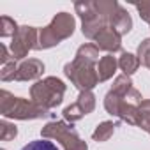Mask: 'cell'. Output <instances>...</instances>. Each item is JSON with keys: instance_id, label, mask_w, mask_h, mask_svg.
<instances>
[{"instance_id": "cell-1", "label": "cell", "mask_w": 150, "mask_h": 150, "mask_svg": "<svg viewBox=\"0 0 150 150\" xmlns=\"http://www.w3.org/2000/svg\"><path fill=\"white\" fill-rule=\"evenodd\" d=\"M120 4L117 0H81L74 4L76 14L81 18V34L87 39L96 41V37L110 27L111 16L117 13Z\"/></svg>"}, {"instance_id": "cell-2", "label": "cell", "mask_w": 150, "mask_h": 150, "mask_svg": "<svg viewBox=\"0 0 150 150\" xmlns=\"http://www.w3.org/2000/svg\"><path fill=\"white\" fill-rule=\"evenodd\" d=\"M0 115L4 118H14V120H37V118H46L50 113L32 99L14 97L11 92L2 90L0 92Z\"/></svg>"}, {"instance_id": "cell-3", "label": "cell", "mask_w": 150, "mask_h": 150, "mask_svg": "<svg viewBox=\"0 0 150 150\" xmlns=\"http://www.w3.org/2000/svg\"><path fill=\"white\" fill-rule=\"evenodd\" d=\"M64 74L71 80V83L80 92L92 90L99 83L97 62L90 60V58H85V57H81L78 53H76V57H74L72 62L64 65Z\"/></svg>"}, {"instance_id": "cell-4", "label": "cell", "mask_w": 150, "mask_h": 150, "mask_svg": "<svg viewBox=\"0 0 150 150\" xmlns=\"http://www.w3.org/2000/svg\"><path fill=\"white\" fill-rule=\"evenodd\" d=\"M76 28V20L72 14L62 11L55 14L50 25L39 28V50H50L60 44L64 39L71 37Z\"/></svg>"}, {"instance_id": "cell-5", "label": "cell", "mask_w": 150, "mask_h": 150, "mask_svg": "<svg viewBox=\"0 0 150 150\" xmlns=\"http://www.w3.org/2000/svg\"><path fill=\"white\" fill-rule=\"evenodd\" d=\"M65 96V83L57 76H48L44 80H37L30 87V99L42 106L44 110L57 108Z\"/></svg>"}, {"instance_id": "cell-6", "label": "cell", "mask_w": 150, "mask_h": 150, "mask_svg": "<svg viewBox=\"0 0 150 150\" xmlns=\"http://www.w3.org/2000/svg\"><path fill=\"white\" fill-rule=\"evenodd\" d=\"M41 134L44 139L58 141L64 146V150H88V145L80 138L74 125L65 120H55L46 124L41 129Z\"/></svg>"}, {"instance_id": "cell-7", "label": "cell", "mask_w": 150, "mask_h": 150, "mask_svg": "<svg viewBox=\"0 0 150 150\" xmlns=\"http://www.w3.org/2000/svg\"><path fill=\"white\" fill-rule=\"evenodd\" d=\"M9 50L14 60H23L32 50H39V28L28 25L20 27L16 35L11 39Z\"/></svg>"}, {"instance_id": "cell-8", "label": "cell", "mask_w": 150, "mask_h": 150, "mask_svg": "<svg viewBox=\"0 0 150 150\" xmlns=\"http://www.w3.org/2000/svg\"><path fill=\"white\" fill-rule=\"evenodd\" d=\"M44 72V64L37 58H28L23 60L18 65V72H16V81H32L42 76Z\"/></svg>"}, {"instance_id": "cell-9", "label": "cell", "mask_w": 150, "mask_h": 150, "mask_svg": "<svg viewBox=\"0 0 150 150\" xmlns=\"http://www.w3.org/2000/svg\"><path fill=\"white\" fill-rule=\"evenodd\" d=\"M96 46H97L99 50L108 51V53L111 55V53L122 50V39H120V35H118L111 27H108V28H104V30L96 37Z\"/></svg>"}, {"instance_id": "cell-10", "label": "cell", "mask_w": 150, "mask_h": 150, "mask_svg": "<svg viewBox=\"0 0 150 150\" xmlns=\"http://www.w3.org/2000/svg\"><path fill=\"white\" fill-rule=\"evenodd\" d=\"M110 27L122 37V35H125V34H129L131 32V28H132V18H131V14L120 6L118 9H117V13L111 16V20H110Z\"/></svg>"}, {"instance_id": "cell-11", "label": "cell", "mask_w": 150, "mask_h": 150, "mask_svg": "<svg viewBox=\"0 0 150 150\" xmlns=\"http://www.w3.org/2000/svg\"><path fill=\"white\" fill-rule=\"evenodd\" d=\"M118 67V60L113 55H104L101 57V60L97 62V76H99V83L108 81L110 78H113V74Z\"/></svg>"}, {"instance_id": "cell-12", "label": "cell", "mask_w": 150, "mask_h": 150, "mask_svg": "<svg viewBox=\"0 0 150 150\" xmlns=\"http://www.w3.org/2000/svg\"><path fill=\"white\" fill-rule=\"evenodd\" d=\"M139 58L138 55H132V53H127V51H122L120 58H118V67L122 71V74H127V76H131V74H134L138 69H139Z\"/></svg>"}, {"instance_id": "cell-13", "label": "cell", "mask_w": 150, "mask_h": 150, "mask_svg": "<svg viewBox=\"0 0 150 150\" xmlns=\"http://www.w3.org/2000/svg\"><path fill=\"white\" fill-rule=\"evenodd\" d=\"M115 124L113 122H110V120H106V122H101L97 127H96V131L92 132V139L94 141H97V143H103V141H108L111 136H113V132H115Z\"/></svg>"}, {"instance_id": "cell-14", "label": "cell", "mask_w": 150, "mask_h": 150, "mask_svg": "<svg viewBox=\"0 0 150 150\" xmlns=\"http://www.w3.org/2000/svg\"><path fill=\"white\" fill-rule=\"evenodd\" d=\"M76 104H78V106L83 110V113H85V115L92 113V111L96 110V96H94V92H92V90H85V92H80Z\"/></svg>"}, {"instance_id": "cell-15", "label": "cell", "mask_w": 150, "mask_h": 150, "mask_svg": "<svg viewBox=\"0 0 150 150\" xmlns=\"http://www.w3.org/2000/svg\"><path fill=\"white\" fill-rule=\"evenodd\" d=\"M138 127H141L145 132L150 134V99H143L139 104V122Z\"/></svg>"}, {"instance_id": "cell-16", "label": "cell", "mask_w": 150, "mask_h": 150, "mask_svg": "<svg viewBox=\"0 0 150 150\" xmlns=\"http://www.w3.org/2000/svg\"><path fill=\"white\" fill-rule=\"evenodd\" d=\"M18 30H20V27L13 18H9V16L0 18V37H14Z\"/></svg>"}, {"instance_id": "cell-17", "label": "cell", "mask_w": 150, "mask_h": 150, "mask_svg": "<svg viewBox=\"0 0 150 150\" xmlns=\"http://www.w3.org/2000/svg\"><path fill=\"white\" fill-rule=\"evenodd\" d=\"M62 115H64L65 122H69V124H72V122H78V120H81V118L85 117L83 110H81V108H80L76 103H74V104H69L67 108H64Z\"/></svg>"}, {"instance_id": "cell-18", "label": "cell", "mask_w": 150, "mask_h": 150, "mask_svg": "<svg viewBox=\"0 0 150 150\" xmlns=\"http://www.w3.org/2000/svg\"><path fill=\"white\" fill-rule=\"evenodd\" d=\"M18 136V129L14 124L7 122L6 118L4 120H0V139L2 141H11Z\"/></svg>"}, {"instance_id": "cell-19", "label": "cell", "mask_w": 150, "mask_h": 150, "mask_svg": "<svg viewBox=\"0 0 150 150\" xmlns=\"http://www.w3.org/2000/svg\"><path fill=\"white\" fill-rule=\"evenodd\" d=\"M18 65L16 60H11L9 64L2 65V71H0V80L2 81H14L16 78V72H18Z\"/></svg>"}, {"instance_id": "cell-20", "label": "cell", "mask_w": 150, "mask_h": 150, "mask_svg": "<svg viewBox=\"0 0 150 150\" xmlns=\"http://www.w3.org/2000/svg\"><path fill=\"white\" fill-rule=\"evenodd\" d=\"M21 150H58L57 145L53 141H48V139H35V141H30L27 143Z\"/></svg>"}, {"instance_id": "cell-21", "label": "cell", "mask_w": 150, "mask_h": 150, "mask_svg": "<svg viewBox=\"0 0 150 150\" xmlns=\"http://www.w3.org/2000/svg\"><path fill=\"white\" fill-rule=\"evenodd\" d=\"M138 58L145 67L150 69V39L141 41V44L138 46Z\"/></svg>"}, {"instance_id": "cell-22", "label": "cell", "mask_w": 150, "mask_h": 150, "mask_svg": "<svg viewBox=\"0 0 150 150\" xmlns=\"http://www.w3.org/2000/svg\"><path fill=\"white\" fill-rule=\"evenodd\" d=\"M136 9H138L141 20L150 25V2H139V4H136Z\"/></svg>"}, {"instance_id": "cell-23", "label": "cell", "mask_w": 150, "mask_h": 150, "mask_svg": "<svg viewBox=\"0 0 150 150\" xmlns=\"http://www.w3.org/2000/svg\"><path fill=\"white\" fill-rule=\"evenodd\" d=\"M11 60H14V58H13V55L9 53L7 46H6V44H0V64L6 65V64H9Z\"/></svg>"}, {"instance_id": "cell-24", "label": "cell", "mask_w": 150, "mask_h": 150, "mask_svg": "<svg viewBox=\"0 0 150 150\" xmlns=\"http://www.w3.org/2000/svg\"><path fill=\"white\" fill-rule=\"evenodd\" d=\"M2 150H6V148H2Z\"/></svg>"}]
</instances>
